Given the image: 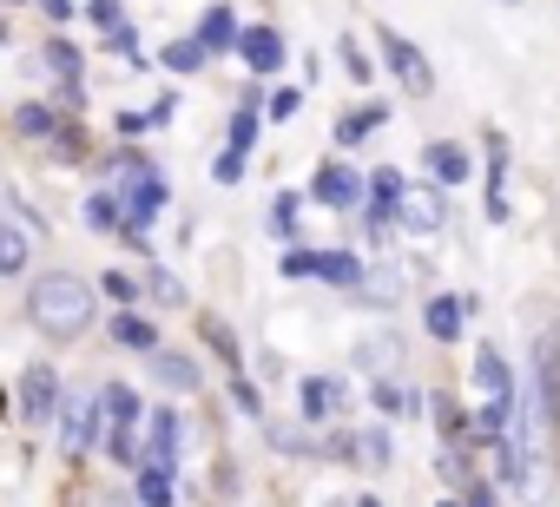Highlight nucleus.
Wrapping results in <instances>:
<instances>
[{"mask_svg":"<svg viewBox=\"0 0 560 507\" xmlns=\"http://www.w3.org/2000/svg\"><path fill=\"white\" fill-rule=\"evenodd\" d=\"M475 389H481V415H475V435H468V441L501 448V441H508V428H514L521 389H514V369H508V356H501L494 343H481V350H475Z\"/></svg>","mask_w":560,"mask_h":507,"instance_id":"obj_1","label":"nucleus"},{"mask_svg":"<svg viewBox=\"0 0 560 507\" xmlns=\"http://www.w3.org/2000/svg\"><path fill=\"white\" fill-rule=\"evenodd\" d=\"M27 317H34L47 337H80V330H93V284H86V278L54 271V278H40V284H34Z\"/></svg>","mask_w":560,"mask_h":507,"instance_id":"obj_2","label":"nucleus"},{"mask_svg":"<svg viewBox=\"0 0 560 507\" xmlns=\"http://www.w3.org/2000/svg\"><path fill=\"white\" fill-rule=\"evenodd\" d=\"M396 224H409L416 237H435L448 224V204H442V185H396Z\"/></svg>","mask_w":560,"mask_h":507,"instance_id":"obj_3","label":"nucleus"},{"mask_svg":"<svg viewBox=\"0 0 560 507\" xmlns=\"http://www.w3.org/2000/svg\"><path fill=\"white\" fill-rule=\"evenodd\" d=\"M100 396H60V448L67 455H86L100 441Z\"/></svg>","mask_w":560,"mask_h":507,"instance_id":"obj_4","label":"nucleus"},{"mask_svg":"<svg viewBox=\"0 0 560 507\" xmlns=\"http://www.w3.org/2000/svg\"><path fill=\"white\" fill-rule=\"evenodd\" d=\"M383 60H389V73H396L409 93H429V86H435V73H429L422 47H416V40H402L396 27H383Z\"/></svg>","mask_w":560,"mask_h":507,"instance_id":"obj_5","label":"nucleus"},{"mask_svg":"<svg viewBox=\"0 0 560 507\" xmlns=\"http://www.w3.org/2000/svg\"><path fill=\"white\" fill-rule=\"evenodd\" d=\"M21 415H27V422H54V415H60V376H54L47 363H34V369L21 376Z\"/></svg>","mask_w":560,"mask_h":507,"instance_id":"obj_6","label":"nucleus"},{"mask_svg":"<svg viewBox=\"0 0 560 507\" xmlns=\"http://www.w3.org/2000/svg\"><path fill=\"white\" fill-rule=\"evenodd\" d=\"M311 198L330 204V211H357V204H363V172H350V165H324L317 185H311Z\"/></svg>","mask_w":560,"mask_h":507,"instance_id":"obj_7","label":"nucleus"},{"mask_svg":"<svg viewBox=\"0 0 560 507\" xmlns=\"http://www.w3.org/2000/svg\"><path fill=\"white\" fill-rule=\"evenodd\" d=\"M237 60L250 73H277V67H284V34H277V27H244L237 34Z\"/></svg>","mask_w":560,"mask_h":507,"instance_id":"obj_8","label":"nucleus"},{"mask_svg":"<svg viewBox=\"0 0 560 507\" xmlns=\"http://www.w3.org/2000/svg\"><path fill=\"white\" fill-rule=\"evenodd\" d=\"M488 224H508V139L488 132Z\"/></svg>","mask_w":560,"mask_h":507,"instance_id":"obj_9","label":"nucleus"},{"mask_svg":"<svg viewBox=\"0 0 560 507\" xmlns=\"http://www.w3.org/2000/svg\"><path fill=\"white\" fill-rule=\"evenodd\" d=\"M298 402H304V415H311V422H324L330 409H343V402H350V382H337V376H304V382H298Z\"/></svg>","mask_w":560,"mask_h":507,"instance_id":"obj_10","label":"nucleus"},{"mask_svg":"<svg viewBox=\"0 0 560 507\" xmlns=\"http://www.w3.org/2000/svg\"><path fill=\"white\" fill-rule=\"evenodd\" d=\"M422 323H429V337H435V343H455V337H462V323H468V297H429Z\"/></svg>","mask_w":560,"mask_h":507,"instance_id":"obj_11","label":"nucleus"},{"mask_svg":"<svg viewBox=\"0 0 560 507\" xmlns=\"http://www.w3.org/2000/svg\"><path fill=\"white\" fill-rule=\"evenodd\" d=\"M422 165H429L435 185H462V178H468V152H462L455 139H435V145L422 152Z\"/></svg>","mask_w":560,"mask_h":507,"instance_id":"obj_12","label":"nucleus"},{"mask_svg":"<svg viewBox=\"0 0 560 507\" xmlns=\"http://www.w3.org/2000/svg\"><path fill=\"white\" fill-rule=\"evenodd\" d=\"M317 278L337 284V291H363V258H350V250H317Z\"/></svg>","mask_w":560,"mask_h":507,"instance_id":"obj_13","label":"nucleus"},{"mask_svg":"<svg viewBox=\"0 0 560 507\" xmlns=\"http://www.w3.org/2000/svg\"><path fill=\"white\" fill-rule=\"evenodd\" d=\"M152 376H159L165 389H178V396H185V389H198V363H191V356H178V350H152Z\"/></svg>","mask_w":560,"mask_h":507,"instance_id":"obj_14","label":"nucleus"},{"mask_svg":"<svg viewBox=\"0 0 560 507\" xmlns=\"http://www.w3.org/2000/svg\"><path fill=\"white\" fill-rule=\"evenodd\" d=\"M113 343H119V350H145V356H152V350H159V330H152L139 310H119V317H113Z\"/></svg>","mask_w":560,"mask_h":507,"instance_id":"obj_15","label":"nucleus"},{"mask_svg":"<svg viewBox=\"0 0 560 507\" xmlns=\"http://www.w3.org/2000/svg\"><path fill=\"white\" fill-rule=\"evenodd\" d=\"M383 119H389V106H357V113H343V119H337V145H363Z\"/></svg>","mask_w":560,"mask_h":507,"instance_id":"obj_16","label":"nucleus"},{"mask_svg":"<svg viewBox=\"0 0 560 507\" xmlns=\"http://www.w3.org/2000/svg\"><path fill=\"white\" fill-rule=\"evenodd\" d=\"M139 500L145 507H172V468L165 461H139Z\"/></svg>","mask_w":560,"mask_h":507,"instance_id":"obj_17","label":"nucleus"},{"mask_svg":"<svg viewBox=\"0 0 560 507\" xmlns=\"http://www.w3.org/2000/svg\"><path fill=\"white\" fill-rule=\"evenodd\" d=\"M198 40H205V54L237 47V21H231V8H211V14H205V27H198Z\"/></svg>","mask_w":560,"mask_h":507,"instance_id":"obj_18","label":"nucleus"},{"mask_svg":"<svg viewBox=\"0 0 560 507\" xmlns=\"http://www.w3.org/2000/svg\"><path fill=\"white\" fill-rule=\"evenodd\" d=\"M172 455H178V415L172 409H152V455L145 461H165L172 468Z\"/></svg>","mask_w":560,"mask_h":507,"instance_id":"obj_19","label":"nucleus"},{"mask_svg":"<svg viewBox=\"0 0 560 507\" xmlns=\"http://www.w3.org/2000/svg\"><path fill=\"white\" fill-rule=\"evenodd\" d=\"M100 409H106L113 422H126V428H139V396H132L126 382H106V389H100Z\"/></svg>","mask_w":560,"mask_h":507,"instance_id":"obj_20","label":"nucleus"},{"mask_svg":"<svg viewBox=\"0 0 560 507\" xmlns=\"http://www.w3.org/2000/svg\"><path fill=\"white\" fill-rule=\"evenodd\" d=\"M370 396H376V409H383V415H416V409H422V396H416V389H402V382H376Z\"/></svg>","mask_w":560,"mask_h":507,"instance_id":"obj_21","label":"nucleus"},{"mask_svg":"<svg viewBox=\"0 0 560 507\" xmlns=\"http://www.w3.org/2000/svg\"><path fill=\"white\" fill-rule=\"evenodd\" d=\"M270 237H284V244L298 237V191H277L270 198Z\"/></svg>","mask_w":560,"mask_h":507,"instance_id":"obj_22","label":"nucleus"},{"mask_svg":"<svg viewBox=\"0 0 560 507\" xmlns=\"http://www.w3.org/2000/svg\"><path fill=\"white\" fill-rule=\"evenodd\" d=\"M159 60H165V67H172V73H198V67H205V60H211V54H205V40H172V47H165V54H159Z\"/></svg>","mask_w":560,"mask_h":507,"instance_id":"obj_23","label":"nucleus"},{"mask_svg":"<svg viewBox=\"0 0 560 507\" xmlns=\"http://www.w3.org/2000/svg\"><path fill=\"white\" fill-rule=\"evenodd\" d=\"M21 264H27V237L14 224H0V278H14Z\"/></svg>","mask_w":560,"mask_h":507,"instance_id":"obj_24","label":"nucleus"},{"mask_svg":"<svg viewBox=\"0 0 560 507\" xmlns=\"http://www.w3.org/2000/svg\"><path fill=\"white\" fill-rule=\"evenodd\" d=\"M86 231H119V198L113 191H93L86 198Z\"/></svg>","mask_w":560,"mask_h":507,"instance_id":"obj_25","label":"nucleus"},{"mask_svg":"<svg viewBox=\"0 0 560 507\" xmlns=\"http://www.w3.org/2000/svg\"><path fill=\"white\" fill-rule=\"evenodd\" d=\"M257 132H264V113H257V106H237V119H231V145H237V152H250V145H257Z\"/></svg>","mask_w":560,"mask_h":507,"instance_id":"obj_26","label":"nucleus"},{"mask_svg":"<svg viewBox=\"0 0 560 507\" xmlns=\"http://www.w3.org/2000/svg\"><path fill=\"white\" fill-rule=\"evenodd\" d=\"M244 165H250V152L224 145V152H218V165H211V178H218V185H244Z\"/></svg>","mask_w":560,"mask_h":507,"instance_id":"obj_27","label":"nucleus"},{"mask_svg":"<svg viewBox=\"0 0 560 507\" xmlns=\"http://www.w3.org/2000/svg\"><path fill=\"white\" fill-rule=\"evenodd\" d=\"M47 67H54V73H60L67 86H80V54H73L67 40H54V47H47Z\"/></svg>","mask_w":560,"mask_h":507,"instance_id":"obj_28","label":"nucleus"},{"mask_svg":"<svg viewBox=\"0 0 560 507\" xmlns=\"http://www.w3.org/2000/svg\"><path fill=\"white\" fill-rule=\"evenodd\" d=\"M337 60H343V73H350V80H370V73H376V67H370V54H363V47H357L350 34L337 40Z\"/></svg>","mask_w":560,"mask_h":507,"instance_id":"obj_29","label":"nucleus"},{"mask_svg":"<svg viewBox=\"0 0 560 507\" xmlns=\"http://www.w3.org/2000/svg\"><path fill=\"white\" fill-rule=\"evenodd\" d=\"M14 126H21L27 139H54V113H47V106H21V113H14Z\"/></svg>","mask_w":560,"mask_h":507,"instance_id":"obj_30","label":"nucleus"},{"mask_svg":"<svg viewBox=\"0 0 560 507\" xmlns=\"http://www.w3.org/2000/svg\"><path fill=\"white\" fill-rule=\"evenodd\" d=\"M86 21L100 34H113V27H126V8H119V0H86Z\"/></svg>","mask_w":560,"mask_h":507,"instance_id":"obj_31","label":"nucleus"},{"mask_svg":"<svg viewBox=\"0 0 560 507\" xmlns=\"http://www.w3.org/2000/svg\"><path fill=\"white\" fill-rule=\"evenodd\" d=\"M298 106H304V93H298V86H277L264 113H270V119H298Z\"/></svg>","mask_w":560,"mask_h":507,"instance_id":"obj_32","label":"nucleus"},{"mask_svg":"<svg viewBox=\"0 0 560 507\" xmlns=\"http://www.w3.org/2000/svg\"><path fill=\"white\" fill-rule=\"evenodd\" d=\"M435 422H442V441H462V409L448 396H435Z\"/></svg>","mask_w":560,"mask_h":507,"instance_id":"obj_33","label":"nucleus"},{"mask_svg":"<svg viewBox=\"0 0 560 507\" xmlns=\"http://www.w3.org/2000/svg\"><path fill=\"white\" fill-rule=\"evenodd\" d=\"M284 278H317V250H284Z\"/></svg>","mask_w":560,"mask_h":507,"instance_id":"obj_34","label":"nucleus"},{"mask_svg":"<svg viewBox=\"0 0 560 507\" xmlns=\"http://www.w3.org/2000/svg\"><path fill=\"white\" fill-rule=\"evenodd\" d=\"M145 291H152L159 304H185V291L172 284V271H152V278H145Z\"/></svg>","mask_w":560,"mask_h":507,"instance_id":"obj_35","label":"nucleus"},{"mask_svg":"<svg viewBox=\"0 0 560 507\" xmlns=\"http://www.w3.org/2000/svg\"><path fill=\"white\" fill-rule=\"evenodd\" d=\"M106 297H119V304H132V297H139V284H132L126 271H106Z\"/></svg>","mask_w":560,"mask_h":507,"instance_id":"obj_36","label":"nucleus"},{"mask_svg":"<svg viewBox=\"0 0 560 507\" xmlns=\"http://www.w3.org/2000/svg\"><path fill=\"white\" fill-rule=\"evenodd\" d=\"M119 132H126V139H139V132H152V113H119Z\"/></svg>","mask_w":560,"mask_h":507,"instance_id":"obj_37","label":"nucleus"},{"mask_svg":"<svg viewBox=\"0 0 560 507\" xmlns=\"http://www.w3.org/2000/svg\"><path fill=\"white\" fill-rule=\"evenodd\" d=\"M363 455H370V461H389V435H383V428H370V435H363Z\"/></svg>","mask_w":560,"mask_h":507,"instance_id":"obj_38","label":"nucleus"},{"mask_svg":"<svg viewBox=\"0 0 560 507\" xmlns=\"http://www.w3.org/2000/svg\"><path fill=\"white\" fill-rule=\"evenodd\" d=\"M40 8H47L54 21H73V0H40Z\"/></svg>","mask_w":560,"mask_h":507,"instance_id":"obj_39","label":"nucleus"},{"mask_svg":"<svg viewBox=\"0 0 560 507\" xmlns=\"http://www.w3.org/2000/svg\"><path fill=\"white\" fill-rule=\"evenodd\" d=\"M468 507H494V494H488V487L475 481V487H468Z\"/></svg>","mask_w":560,"mask_h":507,"instance_id":"obj_40","label":"nucleus"},{"mask_svg":"<svg viewBox=\"0 0 560 507\" xmlns=\"http://www.w3.org/2000/svg\"><path fill=\"white\" fill-rule=\"evenodd\" d=\"M357 507H376V500H370V494H363V500H357Z\"/></svg>","mask_w":560,"mask_h":507,"instance_id":"obj_41","label":"nucleus"},{"mask_svg":"<svg viewBox=\"0 0 560 507\" xmlns=\"http://www.w3.org/2000/svg\"><path fill=\"white\" fill-rule=\"evenodd\" d=\"M442 507H455V500H442Z\"/></svg>","mask_w":560,"mask_h":507,"instance_id":"obj_42","label":"nucleus"}]
</instances>
